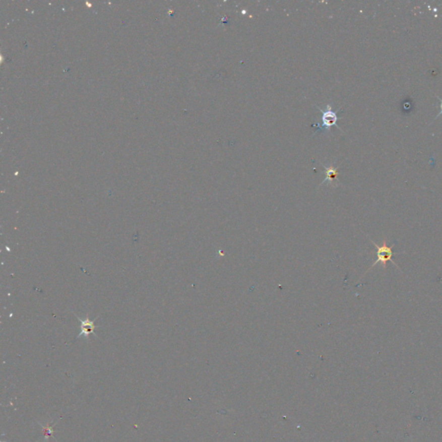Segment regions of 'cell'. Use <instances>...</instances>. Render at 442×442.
<instances>
[{
  "instance_id": "obj_1",
  "label": "cell",
  "mask_w": 442,
  "mask_h": 442,
  "mask_svg": "<svg viewBox=\"0 0 442 442\" xmlns=\"http://www.w3.org/2000/svg\"><path fill=\"white\" fill-rule=\"evenodd\" d=\"M370 242L372 243L375 247L376 248V262L373 263L372 265L370 266L368 270H367L365 274L368 272V271H370L373 267H375V265H377L379 263H381L383 265V268H384V270L386 269V265H387V263L389 261H391V262L395 264L396 266H397V264L394 262V260H392V256H393V251H392V249H391V247L388 246L387 245V241L386 239H384L383 240L382 244H376L374 241L371 240L370 238Z\"/></svg>"
},
{
  "instance_id": "obj_2",
  "label": "cell",
  "mask_w": 442,
  "mask_h": 442,
  "mask_svg": "<svg viewBox=\"0 0 442 442\" xmlns=\"http://www.w3.org/2000/svg\"><path fill=\"white\" fill-rule=\"evenodd\" d=\"M322 127H320L318 123L313 124V127H317V131L320 130H325L328 131L330 130L332 127L337 125L338 116L337 112H334L332 110L331 105H327V109L325 111H322Z\"/></svg>"
},
{
  "instance_id": "obj_3",
  "label": "cell",
  "mask_w": 442,
  "mask_h": 442,
  "mask_svg": "<svg viewBox=\"0 0 442 442\" xmlns=\"http://www.w3.org/2000/svg\"><path fill=\"white\" fill-rule=\"evenodd\" d=\"M323 165V164H322ZM324 167V169H326V175H327V177H326L325 180L322 181V184H321V186H322V184L325 183L328 181L329 184H334V186H337V184L335 183V182H338V175H339V173H338V168H334L333 166H327L323 165Z\"/></svg>"
},
{
  "instance_id": "obj_4",
  "label": "cell",
  "mask_w": 442,
  "mask_h": 442,
  "mask_svg": "<svg viewBox=\"0 0 442 442\" xmlns=\"http://www.w3.org/2000/svg\"><path fill=\"white\" fill-rule=\"evenodd\" d=\"M94 329H95L94 323L93 322H91L88 317L87 320L82 321V333L79 335V337H81V336L88 337L91 334H93Z\"/></svg>"
},
{
  "instance_id": "obj_5",
  "label": "cell",
  "mask_w": 442,
  "mask_h": 442,
  "mask_svg": "<svg viewBox=\"0 0 442 442\" xmlns=\"http://www.w3.org/2000/svg\"><path fill=\"white\" fill-rule=\"evenodd\" d=\"M42 428H43V433H44V436H45V439H48V437L52 436V433H53V429H52V427H44L43 426H42Z\"/></svg>"
},
{
  "instance_id": "obj_6",
  "label": "cell",
  "mask_w": 442,
  "mask_h": 442,
  "mask_svg": "<svg viewBox=\"0 0 442 442\" xmlns=\"http://www.w3.org/2000/svg\"><path fill=\"white\" fill-rule=\"evenodd\" d=\"M438 99H439V100L441 101V104H440V111H439V114L437 115V117H439V116H440V115H442V99H440L439 97H438Z\"/></svg>"
}]
</instances>
